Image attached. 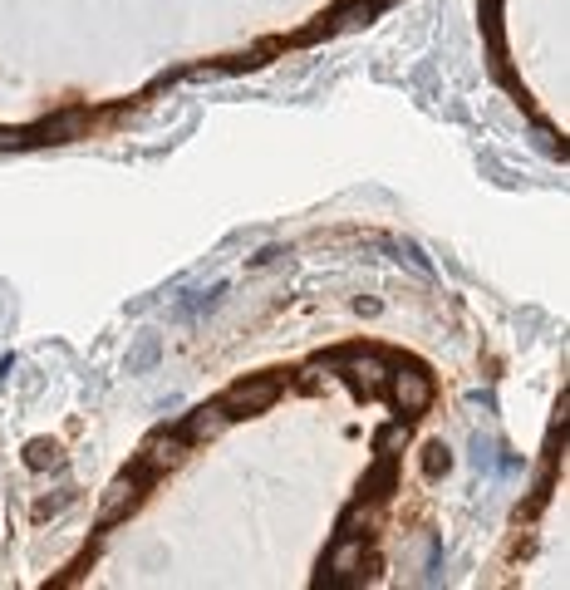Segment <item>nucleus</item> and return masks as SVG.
Wrapping results in <instances>:
<instances>
[{
	"label": "nucleus",
	"mask_w": 570,
	"mask_h": 590,
	"mask_svg": "<svg viewBox=\"0 0 570 590\" xmlns=\"http://www.w3.org/2000/svg\"><path fill=\"white\" fill-rule=\"evenodd\" d=\"M143 482H148V472H123V477H114V487H109V497H104V512H99L104 527H114L118 517H128V512L138 507Z\"/></svg>",
	"instance_id": "obj_1"
},
{
	"label": "nucleus",
	"mask_w": 570,
	"mask_h": 590,
	"mask_svg": "<svg viewBox=\"0 0 570 590\" xmlns=\"http://www.w3.org/2000/svg\"><path fill=\"white\" fill-rule=\"evenodd\" d=\"M276 394H281V384H276V379H251V384H236L222 404H227V413L236 418V413L271 409V404H276Z\"/></svg>",
	"instance_id": "obj_2"
},
{
	"label": "nucleus",
	"mask_w": 570,
	"mask_h": 590,
	"mask_svg": "<svg viewBox=\"0 0 570 590\" xmlns=\"http://www.w3.org/2000/svg\"><path fill=\"white\" fill-rule=\"evenodd\" d=\"M231 423L227 404H207V409H192L187 413V428H182V438L187 443H207V438H222Z\"/></svg>",
	"instance_id": "obj_3"
},
{
	"label": "nucleus",
	"mask_w": 570,
	"mask_h": 590,
	"mask_svg": "<svg viewBox=\"0 0 570 590\" xmlns=\"http://www.w3.org/2000/svg\"><path fill=\"white\" fill-rule=\"evenodd\" d=\"M428 399H433V384H428V374H418V369H403L399 379H394V404L403 413H423L428 409Z\"/></svg>",
	"instance_id": "obj_4"
},
{
	"label": "nucleus",
	"mask_w": 570,
	"mask_h": 590,
	"mask_svg": "<svg viewBox=\"0 0 570 590\" xmlns=\"http://www.w3.org/2000/svg\"><path fill=\"white\" fill-rule=\"evenodd\" d=\"M182 448H187V438H177V433H158V438H148L143 463H148V472H163V468H172V463L182 458Z\"/></svg>",
	"instance_id": "obj_5"
},
{
	"label": "nucleus",
	"mask_w": 570,
	"mask_h": 590,
	"mask_svg": "<svg viewBox=\"0 0 570 590\" xmlns=\"http://www.w3.org/2000/svg\"><path fill=\"white\" fill-rule=\"evenodd\" d=\"M374 10H379V0H354V5H344L335 20H340V30H354V25H369Z\"/></svg>",
	"instance_id": "obj_6"
},
{
	"label": "nucleus",
	"mask_w": 570,
	"mask_h": 590,
	"mask_svg": "<svg viewBox=\"0 0 570 590\" xmlns=\"http://www.w3.org/2000/svg\"><path fill=\"white\" fill-rule=\"evenodd\" d=\"M25 463H30V468H55V463H59V443H50V438H35V443L25 448Z\"/></svg>",
	"instance_id": "obj_7"
},
{
	"label": "nucleus",
	"mask_w": 570,
	"mask_h": 590,
	"mask_svg": "<svg viewBox=\"0 0 570 590\" xmlns=\"http://www.w3.org/2000/svg\"><path fill=\"white\" fill-rule=\"evenodd\" d=\"M448 463H453V458H448V448H443V443H433V448H428V472H448Z\"/></svg>",
	"instance_id": "obj_8"
}]
</instances>
